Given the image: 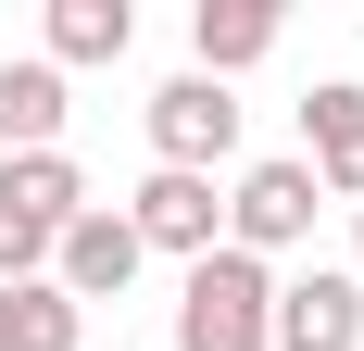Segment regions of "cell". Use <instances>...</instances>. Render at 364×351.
<instances>
[{"label": "cell", "instance_id": "6da1fadb", "mask_svg": "<svg viewBox=\"0 0 364 351\" xmlns=\"http://www.w3.org/2000/svg\"><path fill=\"white\" fill-rule=\"evenodd\" d=\"M264 314H277V264L201 251L188 288H176V351H264Z\"/></svg>", "mask_w": 364, "mask_h": 351}, {"label": "cell", "instance_id": "7a4b0ae2", "mask_svg": "<svg viewBox=\"0 0 364 351\" xmlns=\"http://www.w3.org/2000/svg\"><path fill=\"white\" fill-rule=\"evenodd\" d=\"M314 176L301 163H239V188H226V251H252V264H277V251L314 239Z\"/></svg>", "mask_w": 364, "mask_h": 351}, {"label": "cell", "instance_id": "3957f363", "mask_svg": "<svg viewBox=\"0 0 364 351\" xmlns=\"http://www.w3.org/2000/svg\"><path fill=\"white\" fill-rule=\"evenodd\" d=\"M264 351H364V276H352V264L277 276V314H264Z\"/></svg>", "mask_w": 364, "mask_h": 351}, {"label": "cell", "instance_id": "277c9868", "mask_svg": "<svg viewBox=\"0 0 364 351\" xmlns=\"http://www.w3.org/2000/svg\"><path fill=\"white\" fill-rule=\"evenodd\" d=\"M151 151H164V176H214L239 151V101H226L214 75H164L151 88Z\"/></svg>", "mask_w": 364, "mask_h": 351}, {"label": "cell", "instance_id": "5b68a950", "mask_svg": "<svg viewBox=\"0 0 364 351\" xmlns=\"http://www.w3.org/2000/svg\"><path fill=\"white\" fill-rule=\"evenodd\" d=\"M139 264H151V251H139V226H126L113 201H88L63 239H50V288H63L75 314H88V301H113V288L139 276Z\"/></svg>", "mask_w": 364, "mask_h": 351}, {"label": "cell", "instance_id": "8992f818", "mask_svg": "<svg viewBox=\"0 0 364 351\" xmlns=\"http://www.w3.org/2000/svg\"><path fill=\"white\" fill-rule=\"evenodd\" d=\"M126 226H139V251H176V264H201V251H226V201L214 176H139V201H126Z\"/></svg>", "mask_w": 364, "mask_h": 351}, {"label": "cell", "instance_id": "52a82bcc", "mask_svg": "<svg viewBox=\"0 0 364 351\" xmlns=\"http://www.w3.org/2000/svg\"><path fill=\"white\" fill-rule=\"evenodd\" d=\"M301 176H314L327 201L364 213V88H352V75H327V88L301 101Z\"/></svg>", "mask_w": 364, "mask_h": 351}, {"label": "cell", "instance_id": "ba28073f", "mask_svg": "<svg viewBox=\"0 0 364 351\" xmlns=\"http://www.w3.org/2000/svg\"><path fill=\"white\" fill-rule=\"evenodd\" d=\"M188 50H201V63L188 75H239V63H264V50H277V0H201V13H188Z\"/></svg>", "mask_w": 364, "mask_h": 351}, {"label": "cell", "instance_id": "9c48e42d", "mask_svg": "<svg viewBox=\"0 0 364 351\" xmlns=\"http://www.w3.org/2000/svg\"><path fill=\"white\" fill-rule=\"evenodd\" d=\"M50 50H38V63L50 75H75V63H126V38H139V13H126V0H50Z\"/></svg>", "mask_w": 364, "mask_h": 351}, {"label": "cell", "instance_id": "30bf717a", "mask_svg": "<svg viewBox=\"0 0 364 351\" xmlns=\"http://www.w3.org/2000/svg\"><path fill=\"white\" fill-rule=\"evenodd\" d=\"M63 75L50 63H0V163H13V151H63Z\"/></svg>", "mask_w": 364, "mask_h": 351}, {"label": "cell", "instance_id": "8fae6325", "mask_svg": "<svg viewBox=\"0 0 364 351\" xmlns=\"http://www.w3.org/2000/svg\"><path fill=\"white\" fill-rule=\"evenodd\" d=\"M0 351H88V314L50 276H26V288H0Z\"/></svg>", "mask_w": 364, "mask_h": 351}, {"label": "cell", "instance_id": "7c38bea8", "mask_svg": "<svg viewBox=\"0 0 364 351\" xmlns=\"http://www.w3.org/2000/svg\"><path fill=\"white\" fill-rule=\"evenodd\" d=\"M352 276H364V226H352Z\"/></svg>", "mask_w": 364, "mask_h": 351}]
</instances>
